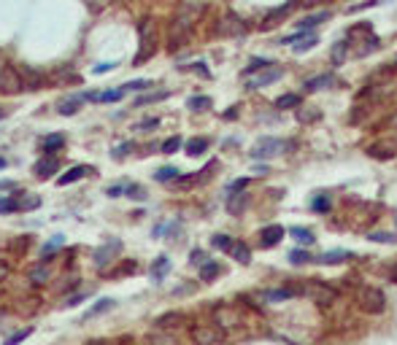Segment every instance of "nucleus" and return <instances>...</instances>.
<instances>
[{
    "label": "nucleus",
    "instance_id": "7",
    "mask_svg": "<svg viewBox=\"0 0 397 345\" xmlns=\"http://www.w3.org/2000/svg\"><path fill=\"white\" fill-rule=\"evenodd\" d=\"M119 251H122V240H111L106 245H100L98 251H95V267H98V270H106V264L113 262V256Z\"/></svg>",
    "mask_w": 397,
    "mask_h": 345
},
{
    "label": "nucleus",
    "instance_id": "55",
    "mask_svg": "<svg viewBox=\"0 0 397 345\" xmlns=\"http://www.w3.org/2000/svg\"><path fill=\"white\" fill-rule=\"evenodd\" d=\"M192 264H205V254L200 251V248H195V251H192Z\"/></svg>",
    "mask_w": 397,
    "mask_h": 345
},
{
    "label": "nucleus",
    "instance_id": "16",
    "mask_svg": "<svg viewBox=\"0 0 397 345\" xmlns=\"http://www.w3.org/2000/svg\"><path fill=\"white\" fill-rule=\"evenodd\" d=\"M297 294V289H268L260 294V300L265 302H284V300H292Z\"/></svg>",
    "mask_w": 397,
    "mask_h": 345
},
{
    "label": "nucleus",
    "instance_id": "42",
    "mask_svg": "<svg viewBox=\"0 0 397 345\" xmlns=\"http://www.w3.org/2000/svg\"><path fill=\"white\" fill-rule=\"evenodd\" d=\"M62 243H65V237H62V235H54L52 240L43 245V259H46V256H52V254H54V251H57V248H60Z\"/></svg>",
    "mask_w": 397,
    "mask_h": 345
},
{
    "label": "nucleus",
    "instance_id": "50",
    "mask_svg": "<svg viewBox=\"0 0 397 345\" xmlns=\"http://www.w3.org/2000/svg\"><path fill=\"white\" fill-rule=\"evenodd\" d=\"M154 127H159V119H144V121L138 124V130H141V132H151Z\"/></svg>",
    "mask_w": 397,
    "mask_h": 345
},
{
    "label": "nucleus",
    "instance_id": "24",
    "mask_svg": "<svg viewBox=\"0 0 397 345\" xmlns=\"http://www.w3.org/2000/svg\"><path fill=\"white\" fill-rule=\"evenodd\" d=\"M113 308V300H108V297H103V300H98V302H95L92 305V308L87 310V315H84V318H95V315H100V313H106V310H111Z\"/></svg>",
    "mask_w": 397,
    "mask_h": 345
},
{
    "label": "nucleus",
    "instance_id": "15",
    "mask_svg": "<svg viewBox=\"0 0 397 345\" xmlns=\"http://www.w3.org/2000/svg\"><path fill=\"white\" fill-rule=\"evenodd\" d=\"M62 146H65V135H46L41 143V151L46 157H54L57 151H62Z\"/></svg>",
    "mask_w": 397,
    "mask_h": 345
},
{
    "label": "nucleus",
    "instance_id": "31",
    "mask_svg": "<svg viewBox=\"0 0 397 345\" xmlns=\"http://www.w3.org/2000/svg\"><path fill=\"white\" fill-rule=\"evenodd\" d=\"M170 92H151V94H144V97H138V100H132V108H141V105H146V103H159V100H165Z\"/></svg>",
    "mask_w": 397,
    "mask_h": 345
},
{
    "label": "nucleus",
    "instance_id": "47",
    "mask_svg": "<svg viewBox=\"0 0 397 345\" xmlns=\"http://www.w3.org/2000/svg\"><path fill=\"white\" fill-rule=\"evenodd\" d=\"M246 186H249V178H238V181H232V184H230V194H241Z\"/></svg>",
    "mask_w": 397,
    "mask_h": 345
},
{
    "label": "nucleus",
    "instance_id": "19",
    "mask_svg": "<svg viewBox=\"0 0 397 345\" xmlns=\"http://www.w3.org/2000/svg\"><path fill=\"white\" fill-rule=\"evenodd\" d=\"M81 103H84V92H81V94H71L68 100H62L60 105H57V111H60L62 116H73V113L79 111Z\"/></svg>",
    "mask_w": 397,
    "mask_h": 345
},
{
    "label": "nucleus",
    "instance_id": "29",
    "mask_svg": "<svg viewBox=\"0 0 397 345\" xmlns=\"http://www.w3.org/2000/svg\"><path fill=\"white\" fill-rule=\"evenodd\" d=\"M246 203H249V194H243V191H241V194H230V203H227V208H230V213L238 216L241 210L246 208Z\"/></svg>",
    "mask_w": 397,
    "mask_h": 345
},
{
    "label": "nucleus",
    "instance_id": "3",
    "mask_svg": "<svg viewBox=\"0 0 397 345\" xmlns=\"http://www.w3.org/2000/svg\"><path fill=\"white\" fill-rule=\"evenodd\" d=\"M192 340L197 345H222L224 334L216 324H197V327H192Z\"/></svg>",
    "mask_w": 397,
    "mask_h": 345
},
{
    "label": "nucleus",
    "instance_id": "46",
    "mask_svg": "<svg viewBox=\"0 0 397 345\" xmlns=\"http://www.w3.org/2000/svg\"><path fill=\"white\" fill-rule=\"evenodd\" d=\"M346 49H348V43L340 41V46H335V49H333V60L335 62H343L346 60Z\"/></svg>",
    "mask_w": 397,
    "mask_h": 345
},
{
    "label": "nucleus",
    "instance_id": "43",
    "mask_svg": "<svg viewBox=\"0 0 397 345\" xmlns=\"http://www.w3.org/2000/svg\"><path fill=\"white\" fill-rule=\"evenodd\" d=\"M178 149H181V138H178V135L168 138V140L162 143V154H176Z\"/></svg>",
    "mask_w": 397,
    "mask_h": 345
},
{
    "label": "nucleus",
    "instance_id": "20",
    "mask_svg": "<svg viewBox=\"0 0 397 345\" xmlns=\"http://www.w3.org/2000/svg\"><path fill=\"white\" fill-rule=\"evenodd\" d=\"M16 203H19V210H35L41 205V197L33 194V191H22V194H14Z\"/></svg>",
    "mask_w": 397,
    "mask_h": 345
},
{
    "label": "nucleus",
    "instance_id": "25",
    "mask_svg": "<svg viewBox=\"0 0 397 345\" xmlns=\"http://www.w3.org/2000/svg\"><path fill=\"white\" fill-rule=\"evenodd\" d=\"M292 237H295L300 245H311V243H316L314 232H311V229H306V227H292Z\"/></svg>",
    "mask_w": 397,
    "mask_h": 345
},
{
    "label": "nucleus",
    "instance_id": "59",
    "mask_svg": "<svg viewBox=\"0 0 397 345\" xmlns=\"http://www.w3.org/2000/svg\"><path fill=\"white\" fill-rule=\"evenodd\" d=\"M235 116H238V111H235V108H230V111H224V119H235Z\"/></svg>",
    "mask_w": 397,
    "mask_h": 345
},
{
    "label": "nucleus",
    "instance_id": "38",
    "mask_svg": "<svg viewBox=\"0 0 397 345\" xmlns=\"http://www.w3.org/2000/svg\"><path fill=\"white\" fill-rule=\"evenodd\" d=\"M300 105V94H281L276 100V108H297Z\"/></svg>",
    "mask_w": 397,
    "mask_h": 345
},
{
    "label": "nucleus",
    "instance_id": "57",
    "mask_svg": "<svg viewBox=\"0 0 397 345\" xmlns=\"http://www.w3.org/2000/svg\"><path fill=\"white\" fill-rule=\"evenodd\" d=\"M11 189H16V181H8V178L0 181V191H11Z\"/></svg>",
    "mask_w": 397,
    "mask_h": 345
},
{
    "label": "nucleus",
    "instance_id": "36",
    "mask_svg": "<svg viewBox=\"0 0 397 345\" xmlns=\"http://www.w3.org/2000/svg\"><path fill=\"white\" fill-rule=\"evenodd\" d=\"M149 86H154V84L146 81V79H135L130 84H122V89H125V94H127V92H144V89H149Z\"/></svg>",
    "mask_w": 397,
    "mask_h": 345
},
{
    "label": "nucleus",
    "instance_id": "45",
    "mask_svg": "<svg viewBox=\"0 0 397 345\" xmlns=\"http://www.w3.org/2000/svg\"><path fill=\"white\" fill-rule=\"evenodd\" d=\"M311 254H306V251H289V262L292 264H306V262H311Z\"/></svg>",
    "mask_w": 397,
    "mask_h": 345
},
{
    "label": "nucleus",
    "instance_id": "10",
    "mask_svg": "<svg viewBox=\"0 0 397 345\" xmlns=\"http://www.w3.org/2000/svg\"><path fill=\"white\" fill-rule=\"evenodd\" d=\"M125 97V89H106V92H84V100H92V103H119Z\"/></svg>",
    "mask_w": 397,
    "mask_h": 345
},
{
    "label": "nucleus",
    "instance_id": "44",
    "mask_svg": "<svg viewBox=\"0 0 397 345\" xmlns=\"http://www.w3.org/2000/svg\"><path fill=\"white\" fill-rule=\"evenodd\" d=\"M186 105L192 111H205V108H211V97H189Z\"/></svg>",
    "mask_w": 397,
    "mask_h": 345
},
{
    "label": "nucleus",
    "instance_id": "18",
    "mask_svg": "<svg viewBox=\"0 0 397 345\" xmlns=\"http://www.w3.org/2000/svg\"><path fill=\"white\" fill-rule=\"evenodd\" d=\"M260 237H262V245H265V248H268V245H276V243H281V237H284V227H278V224L265 227L262 232H260Z\"/></svg>",
    "mask_w": 397,
    "mask_h": 345
},
{
    "label": "nucleus",
    "instance_id": "11",
    "mask_svg": "<svg viewBox=\"0 0 397 345\" xmlns=\"http://www.w3.org/2000/svg\"><path fill=\"white\" fill-rule=\"evenodd\" d=\"M19 79H22V86H25V89H41V86L46 84V76L38 73V70H33V68L19 70Z\"/></svg>",
    "mask_w": 397,
    "mask_h": 345
},
{
    "label": "nucleus",
    "instance_id": "39",
    "mask_svg": "<svg viewBox=\"0 0 397 345\" xmlns=\"http://www.w3.org/2000/svg\"><path fill=\"white\" fill-rule=\"evenodd\" d=\"M232 243H235V240H232L230 235H214V240H211V245L219 248V251H230Z\"/></svg>",
    "mask_w": 397,
    "mask_h": 345
},
{
    "label": "nucleus",
    "instance_id": "4",
    "mask_svg": "<svg viewBox=\"0 0 397 345\" xmlns=\"http://www.w3.org/2000/svg\"><path fill=\"white\" fill-rule=\"evenodd\" d=\"M359 305H362V310H367V313H384L386 297L381 289H362L359 291Z\"/></svg>",
    "mask_w": 397,
    "mask_h": 345
},
{
    "label": "nucleus",
    "instance_id": "17",
    "mask_svg": "<svg viewBox=\"0 0 397 345\" xmlns=\"http://www.w3.org/2000/svg\"><path fill=\"white\" fill-rule=\"evenodd\" d=\"M335 84V76L333 73H321V76H314V79L306 81V92H316V89H327V86Z\"/></svg>",
    "mask_w": 397,
    "mask_h": 345
},
{
    "label": "nucleus",
    "instance_id": "40",
    "mask_svg": "<svg viewBox=\"0 0 397 345\" xmlns=\"http://www.w3.org/2000/svg\"><path fill=\"white\" fill-rule=\"evenodd\" d=\"M30 334H33V327H27V329H19V332H14V334H11V337H8L3 345H19V342H25L27 337H30Z\"/></svg>",
    "mask_w": 397,
    "mask_h": 345
},
{
    "label": "nucleus",
    "instance_id": "27",
    "mask_svg": "<svg viewBox=\"0 0 397 345\" xmlns=\"http://www.w3.org/2000/svg\"><path fill=\"white\" fill-rule=\"evenodd\" d=\"M203 151H208V140H205V138H192V140H186V154H189V157H200Z\"/></svg>",
    "mask_w": 397,
    "mask_h": 345
},
{
    "label": "nucleus",
    "instance_id": "34",
    "mask_svg": "<svg viewBox=\"0 0 397 345\" xmlns=\"http://www.w3.org/2000/svg\"><path fill=\"white\" fill-rule=\"evenodd\" d=\"M316 43H319V38H316V35H306V38H302V41H297L295 46H292V49H295V54H302V52L314 49Z\"/></svg>",
    "mask_w": 397,
    "mask_h": 345
},
{
    "label": "nucleus",
    "instance_id": "13",
    "mask_svg": "<svg viewBox=\"0 0 397 345\" xmlns=\"http://www.w3.org/2000/svg\"><path fill=\"white\" fill-rule=\"evenodd\" d=\"M216 30H219L222 35H243V30H246V24L241 22V19H238V16H232V14H230V16H227V19H224V22L219 24V27H216Z\"/></svg>",
    "mask_w": 397,
    "mask_h": 345
},
{
    "label": "nucleus",
    "instance_id": "37",
    "mask_svg": "<svg viewBox=\"0 0 397 345\" xmlns=\"http://www.w3.org/2000/svg\"><path fill=\"white\" fill-rule=\"evenodd\" d=\"M125 194L130 200H141V203H144V200H146V189L141 186V184H127L125 186Z\"/></svg>",
    "mask_w": 397,
    "mask_h": 345
},
{
    "label": "nucleus",
    "instance_id": "52",
    "mask_svg": "<svg viewBox=\"0 0 397 345\" xmlns=\"http://www.w3.org/2000/svg\"><path fill=\"white\" fill-rule=\"evenodd\" d=\"M106 194H108V197H122V194H125V186H122V184H113V186L106 189Z\"/></svg>",
    "mask_w": 397,
    "mask_h": 345
},
{
    "label": "nucleus",
    "instance_id": "60",
    "mask_svg": "<svg viewBox=\"0 0 397 345\" xmlns=\"http://www.w3.org/2000/svg\"><path fill=\"white\" fill-rule=\"evenodd\" d=\"M6 165H8V159H6V157H0V170H3Z\"/></svg>",
    "mask_w": 397,
    "mask_h": 345
},
{
    "label": "nucleus",
    "instance_id": "53",
    "mask_svg": "<svg viewBox=\"0 0 397 345\" xmlns=\"http://www.w3.org/2000/svg\"><path fill=\"white\" fill-rule=\"evenodd\" d=\"M113 68H116V62H100L98 68H95V73L103 76V73H108V70H113Z\"/></svg>",
    "mask_w": 397,
    "mask_h": 345
},
{
    "label": "nucleus",
    "instance_id": "48",
    "mask_svg": "<svg viewBox=\"0 0 397 345\" xmlns=\"http://www.w3.org/2000/svg\"><path fill=\"white\" fill-rule=\"evenodd\" d=\"M370 240H376V243H394L397 237L389 235V232H373V235H370Z\"/></svg>",
    "mask_w": 397,
    "mask_h": 345
},
{
    "label": "nucleus",
    "instance_id": "62",
    "mask_svg": "<svg viewBox=\"0 0 397 345\" xmlns=\"http://www.w3.org/2000/svg\"><path fill=\"white\" fill-rule=\"evenodd\" d=\"M0 119H6V111L3 108H0Z\"/></svg>",
    "mask_w": 397,
    "mask_h": 345
},
{
    "label": "nucleus",
    "instance_id": "54",
    "mask_svg": "<svg viewBox=\"0 0 397 345\" xmlns=\"http://www.w3.org/2000/svg\"><path fill=\"white\" fill-rule=\"evenodd\" d=\"M189 70L200 73V76H203V79H208V76H211V73H208V68H205V65H203V62H195V65H189Z\"/></svg>",
    "mask_w": 397,
    "mask_h": 345
},
{
    "label": "nucleus",
    "instance_id": "9",
    "mask_svg": "<svg viewBox=\"0 0 397 345\" xmlns=\"http://www.w3.org/2000/svg\"><path fill=\"white\" fill-rule=\"evenodd\" d=\"M281 76H284V70H281V68H268L265 73H260L257 79H249L246 89H262V86H268V84H273V81H278Z\"/></svg>",
    "mask_w": 397,
    "mask_h": 345
},
{
    "label": "nucleus",
    "instance_id": "26",
    "mask_svg": "<svg viewBox=\"0 0 397 345\" xmlns=\"http://www.w3.org/2000/svg\"><path fill=\"white\" fill-rule=\"evenodd\" d=\"M146 342H149V345H178L173 334H170V332H162V329L154 332V334H149Z\"/></svg>",
    "mask_w": 397,
    "mask_h": 345
},
{
    "label": "nucleus",
    "instance_id": "8",
    "mask_svg": "<svg viewBox=\"0 0 397 345\" xmlns=\"http://www.w3.org/2000/svg\"><path fill=\"white\" fill-rule=\"evenodd\" d=\"M60 170V159L57 157H43V159H38L35 162V167H33V172H35V178H52L54 172Z\"/></svg>",
    "mask_w": 397,
    "mask_h": 345
},
{
    "label": "nucleus",
    "instance_id": "2",
    "mask_svg": "<svg viewBox=\"0 0 397 345\" xmlns=\"http://www.w3.org/2000/svg\"><path fill=\"white\" fill-rule=\"evenodd\" d=\"M138 33H141V49L135 54V65H144L146 60H151L157 52V35H154V22L151 19H141V24H138Z\"/></svg>",
    "mask_w": 397,
    "mask_h": 345
},
{
    "label": "nucleus",
    "instance_id": "1",
    "mask_svg": "<svg viewBox=\"0 0 397 345\" xmlns=\"http://www.w3.org/2000/svg\"><path fill=\"white\" fill-rule=\"evenodd\" d=\"M197 14H200V8H197V6H181V8H178L173 24H170V30H168V49H170V52H176V49H181V46H186L189 33H192V27H195Z\"/></svg>",
    "mask_w": 397,
    "mask_h": 345
},
{
    "label": "nucleus",
    "instance_id": "30",
    "mask_svg": "<svg viewBox=\"0 0 397 345\" xmlns=\"http://www.w3.org/2000/svg\"><path fill=\"white\" fill-rule=\"evenodd\" d=\"M0 213H3V216H8V213H19V203H16V197H14V194L0 197Z\"/></svg>",
    "mask_w": 397,
    "mask_h": 345
},
{
    "label": "nucleus",
    "instance_id": "49",
    "mask_svg": "<svg viewBox=\"0 0 397 345\" xmlns=\"http://www.w3.org/2000/svg\"><path fill=\"white\" fill-rule=\"evenodd\" d=\"M311 208L319 210V213H324V210L330 208V200L327 197H314V203H311Z\"/></svg>",
    "mask_w": 397,
    "mask_h": 345
},
{
    "label": "nucleus",
    "instance_id": "14",
    "mask_svg": "<svg viewBox=\"0 0 397 345\" xmlns=\"http://www.w3.org/2000/svg\"><path fill=\"white\" fill-rule=\"evenodd\" d=\"M306 291L314 297L316 302H321V305H327V302H333V300H335V291H333V289H327V286H321V283H311Z\"/></svg>",
    "mask_w": 397,
    "mask_h": 345
},
{
    "label": "nucleus",
    "instance_id": "58",
    "mask_svg": "<svg viewBox=\"0 0 397 345\" xmlns=\"http://www.w3.org/2000/svg\"><path fill=\"white\" fill-rule=\"evenodd\" d=\"M6 278H8V264L0 259V281H6Z\"/></svg>",
    "mask_w": 397,
    "mask_h": 345
},
{
    "label": "nucleus",
    "instance_id": "21",
    "mask_svg": "<svg viewBox=\"0 0 397 345\" xmlns=\"http://www.w3.org/2000/svg\"><path fill=\"white\" fill-rule=\"evenodd\" d=\"M324 19H330V11H319V14H314V16H306V19H300V22H297V30L306 33V30H311V27L321 24Z\"/></svg>",
    "mask_w": 397,
    "mask_h": 345
},
{
    "label": "nucleus",
    "instance_id": "51",
    "mask_svg": "<svg viewBox=\"0 0 397 345\" xmlns=\"http://www.w3.org/2000/svg\"><path fill=\"white\" fill-rule=\"evenodd\" d=\"M132 149H135V146H132V143H122V146H119L116 151H113V157H116V159H125V157L130 154Z\"/></svg>",
    "mask_w": 397,
    "mask_h": 345
},
{
    "label": "nucleus",
    "instance_id": "12",
    "mask_svg": "<svg viewBox=\"0 0 397 345\" xmlns=\"http://www.w3.org/2000/svg\"><path fill=\"white\" fill-rule=\"evenodd\" d=\"M87 172H95V167H87V165H76V167H71L65 176H60L57 178V186H68V184H76V181H81Z\"/></svg>",
    "mask_w": 397,
    "mask_h": 345
},
{
    "label": "nucleus",
    "instance_id": "5",
    "mask_svg": "<svg viewBox=\"0 0 397 345\" xmlns=\"http://www.w3.org/2000/svg\"><path fill=\"white\" fill-rule=\"evenodd\" d=\"M284 149H289V143H287V140L265 138V140H260V146L251 151V157H254V159H268V157H273V154H281Z\"/></svg>",
    "mask_w": 397,
    "mask_h": 345
},
{
    "label": "nucleus",
    "instance_id": "33",
    "mask_svg": "<svg viewBox=\"0 0 397 345\" xmlns=\"http://www.w3.org/2000/svg\"><path fill=\"white\" fill-rule=\"evenodd\" d=\"M154 181H159V184H165V181H178V170L176 167H159L154 172Z\"/></svg>",
    "mask_w": 397,
    "mask_h": 345
},
{
    "label": "nucleus",
    "instance_id": "32",
    "mask_svg": "<svg viewBox=\"0 0 397 345\" xmlns=\"http://www.w3.org/2000/svg\"><path fill=\"white\" fill-rule=\"evenodd\" d=\"M219 273H222V267L216 264V262H205V264L200 267V278H203V281H214Z\"/></svg>",
    "mask_w": 397,
    "mask_h": 345
},
{
    "label": "nucleus",
    "instance_id": "22",
    "mask_svg": "<svg viewBox=\"0 0 397 345\" xmlns=\"http://www.w3.org/2000/svg\"><path fill=\"white\" fill-rule=\"evenodd\" d=\"M168 270H170V259L168 256H157L154 264H151V278H154V281H162V278L168 275Z\"/></svg>",
    "mask_w": 397,
    "mask_h": 345
},
{
    "label": "nucleus",
    "instance_id": "35",
    "mask_svg": "<svg viewBox=\"0 0 397 345\" xmlns=\"http://www.w3.org/2000/svg\"><path fill=\"white\" fill-rule=\"evenodd\" d=\"M49 278H52V273H49V267H33V270H30V281L33 283H46V281H49Z\"/></svg>",
    "mask_w": 397,
    "mask_h": 345
},
{
    "label": "nucleus",
    "instance_id": "56",
    "mask_svg": "<svg viewBox=\"0 0 397 345\" xmlns=\"http://www.w3.org/2000/svg\"><path fill=\"white\" fill-rule=\"evenodd\" d=\"M81 300H84V294H76V297H68L65 305H68V308H76V305H81Z\"/></svg>",
    "mask_w": 397,
    "mask_h": 345
},
{
    "label": "nucleus",
    "instance_id": "6",
    "mask_svg": "<svg viewBox=\"0 0 397 345\" xmlns=\"http://www.w3.org/2000/svg\"><path fill=\"white\" fill-rule=\"evenodd\" d=\"M22 89H25V86H22V79H19V70H14V68H3V70H0V92H3V94H16Z\"/></svg>",
    "mask_w": 397,
    "mask_h": 345
},
{
    "label": "nucleus",
    "instance_id": "28",
    "mask_svg": "<svg viewBox=\"0 0 397 345\" xmlns=\"http://www.w3.org/2000/svg\"><path fill=\"white\" fill-rule=\"evenodd\" d=\"M346 259H352V254H348V251H327V254H321L316 262H321V264H335V262H346Z\"/></svg>",
    "mask_w": 397,
    "mask_h": 345
},
{
    "label": "nucleus",
    "instance_id": "41",
    "mask_svg": "<svg viewBox=\"0 0 397 345\" xmlns=\"http://www.w3.org/2000/svg\"><path fill=\"white\" fill-rule=\"evenodd\" d=\"M268 65H270L268 60H262V57H254V60L249 62V68L243 70V76H251V73H257V70H265Z\"/></svg>",
    "mask_w": 397,
    "mask_h": 345
},
{
    "label": "nucleus",
    "instance_id": "23",
    "mask_svg": "<svg viewBox=\"0 0 397 345\" xmlns=\"http://www.w3.org/2000/svg\"><path fill=\"white\" fill-rule=\"evenodd\" d=\"M230 254H232L235 262H241V264H249L251 262V251H249V245H246V243H232Z\"/></svg>",
    "mask_w": 397,
    "mask_h": 345
},
{
    "label": "nucleus",
    "instance_id": "61",
    "mask_svg": "<svg viewBox=\"0 0 397 345\" xmlns=\"http://www.w3.org/2000/svg\"><path fill=\"white\" fill-rule=\"evenodd\" d=\"M392 281L397 283V270H392Z\"/></svg>",
    "mask_w": 397,
    "mask_h": 345
}]
</instances>
